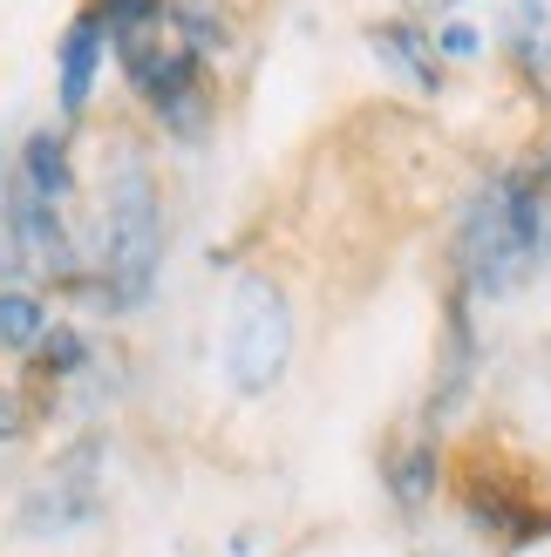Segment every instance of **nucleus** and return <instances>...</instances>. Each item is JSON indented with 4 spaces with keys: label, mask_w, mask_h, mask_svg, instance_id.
<instances>
[{
    "label": "nucleus",
    "mask_w": 551,
    "mask_h": 557,
    "mask_svg": "<svg viewBox=\"0 0 551 557\" xmlns=\"http://www.w3.org/2000/svg\"><path fill=\"white\" fill-rule=\"evenodd\" d=\"M551 265V190L531 163L483 177L456 211L450 232V278L463 299H511Z\"/></svg>",
    "instance_id": "obj_1"
},
{
    "label": "nucleus",
    "mask_w": 551,
    "mask_h": 557,
    "mask_svg": "<svg viewBox=\"0 0 551 557\" xmlns=\"http://www.w3.org/2000/svg\"><path fill=\"white\" fill-rule=\"evenodd\" d=\"M89 8L109 27V48H117L136 102H144L171 136L198 144L211 129V102H218V89H211L218 54L191 35L177 0H89Z\"/></svg>",
    "instance_id": "obj_2"
},
{
    "label": "nucleus",
    "mask_w": 551,
    "mask_h": 557,
    "mask_svg": "<svg viewBox=\"0 0 551 557\" xmlns=\"http://www.w3.org/2000/svg\"><path fill=\"white\" fill-rule=\"evenodd\" d=\"M89 286L102 299V313H136L157 286L163 265V190L144 150H117L102 171V198H96V245L89 252Z\"/></svg>",
    "instance_id": "obj_3"
},
{
    "label": "nucleus",
    "mask_w": 551,
    "mask_h": 557,
    "mask_svg": "<svg viewBox=\"0 0 551 557\" xmlns=\"http://www.w3.org/2000/svg\"><path fill=\"white\" fill-rule=\"evenodd\" d=\"M218 368H225L232 395H272L293 368V299L280 278L245 272L225 299V326H218Z\"/></svg>",
    "instance_id": "obj_4"
},
{
    "label": "nucleus",
    "mask_w": 551,
    "mask_h": 557,
    "mask_svg": "<svg viewBox=\"0 0 551 557\" xmlns=\"http://www.w3.org/2000/svg\"><path fill=\"white\" fill-rule=\"evenodd\" d=\"M456 483V504L470 517V531L498 537L504 550H525V544H544L551 537V504H538L525 469L511 462H490V456H470L463 469H450Z\"/></svg>",
    "instance_id": "obj_5"
},
{
    "label": "nucleus",
    "mask_w": 551,
    "mask_h": 557,
    "mask_svg": "<svg viewBox=\"0 0 551 557\" xmlns=\"http://www.w3.org/2000/svg\"><path fill=\"white\" fill-rule=\"evenodd\" d=\"M96 490H102V442H75L62 462H48V476L21 496V531L27 537H62L82 531L96 517Z\"/></svg>",
    "instance_id": "obj_6"
},
{
    "label": "nucleus",
    "mask_w": 551,
    "mask_h": 557,
    "mask_svg": "<svg viewBox=\"0 0 551 557\" xmlns=\"http://www.w3.org/2000/svg\"><path fill=\"white\" fill-rule=\"evenodd\" d=\"M470 387H477V326H470V299L450 293V313H443V347H436V381H429V408H423V429H450L463 408H470Z\"/></svg>",
    "instance_id": "obj_7"
},
{
    "label": "nucleus",
    "mask_w": 551,
    "mask_h": 557,
    "mask_svg": "<svg viewBox=\"0 0 551 557\" xmlns=\"http://www.w3.org/2000/svg\"><path fill=\"white\" fill-rule=\"evenodd\" d=\"M443 476H450V469H443V442H436L423 422L402 429L389 442V456H381V483H389L402 517H423L436 504V490H443Z\"/></svg>",
    "instance_id": "obj_8"
},
{
    "label": "nucleus",
    "mask_w": 551,
    "mask_h": 557,
    "mask_svg": "<svg viewBox=\"0 0 551 557\" xmlns=\"http://www.w3.org/2000/svg\"><path fill=\"white\" fill-rule=\"evenodd\" d=\"M498 41L511 54V69L517 82L551 102V0H504L498 8Z\"/></svg>",
    "instance_id": "obj_9"
},
{
    "label": "nucleus",
    "mask_w": 551,
    "mask_h": 557,
    "mask_svg": "<svg viewBox=\"0 0 551 557\" xmlns=\"http://www.w3.org/2000/svg\"><path fill=\"white\" fill-rule=\"evenodd\" d=\"M102 54H109V27H102L96 8H82V14L69 21V35H62V54H54V102H62L69 123H75L82 109H89V96H96Z\"/></svg>",
    "instance_id": "obj_10"
},
{
    "label": "nucleus",
    "mask_w": 551,
    "mask_h": 557,
    "mask_svg": "<svg viewBox=\"0 0 551 557\" xmlns=\"http://www.w3.org/2000/svg\"><path fill=\"white\" fill-rule=\"evenodd\" d=\"M368 48L381 54V69H389L402 89L443 96V62H436L429 27H416V21H375V27H368Z\"/></svg>",
    "instance_id": "obj_11"
},
{
    "label": "nucleus",
    "mask_w": 551,
    "mask_h": 557,
    "mask_svg": "<svg viewBox=\"0 0 551 557\" xmlns=\"http://www.w3.org/2000/svg\"><path fill=\"white\" fill-rule=\"evenodd\" d=\"M14 177L27 198H41L54 211H69L75 205V157H69V136L62 129H35V136H21V150H14Z\"/></svg>",
    "instance_id": "obj_12"
},
{
    "label": "nucleus",
    "mask_w": 551,
    "mask_h": 557,
    "mask_svg": "<svg viewBox=\"0 0 551 557\" xmlns=\"http://www.w3.org/2000/svg\"><path fill=\"white\" fill-rule=\"evenodd\" d=\"M82 368H89V341H82V326H48L35 354H27V395H35V408L54 401V387H69Z\"/></svg>",
    "instance_id": "obj_13"
},
{
    "label": "nucleus",
    "mask_w": 551,
    "mask_h": 557,
    "mask_svg": "<svg viewBox=\"0 0 551 557\" xmlns=\"http://www.w3.org/2000/svg\"><path fill=\"white\" fill-rule=\"evenodd\" d=\"M48 333V306L27 286H0V354H35V341Z\"/></svg>",
    "instance_id": "obj_14"
},
{
    "label": "nucleus",
    "mask_w": 551,
    "mask_h": 557,
    "mask_svg": "<svg viewBox=\"0 0 551 557\" xmlns=\"http://www.w3.org/2000/svg\"><path fill=\"white\" fill-rule=\"evenodd\" d=\"M429 41H436V62H443V69H450V62H477V54L490 48V35H483L477 21H463V14H456V21H443Z\"/></svg>",
    "instance_id": "obj_15"
},
{
    "label": "nucleus",
    "mask_w": 551,
    "mask_h": 557,
    "mask_svg": "<svg viewBox=\"0 0 551 557\" xmlns=\"http://www.w3.org/2000/svg\"><path fill=\"white\" fill-rule=\"evenodd\" d=\"M35 422H41L35 395H27V387H0V442H21Z\"/></svg>",
    "instance_id": "obj_16"
},
{
    "label": "nucleus",
    "mask_w": 551,
    "mask_h": 557,
    "mask_svg": "<svg viewBox=\"0 0 551 557\" xmlns=\"http://www.w3.org/2000/svg\"><path fill=\"white\" fill-rule=\"evenodd\" d=\"M531 177H538V184H544V190H551V144H544V150H538V163H531Z\"/></svg>",
    "instance_id": "obj_17"
},
{
    "label": "nucleus",
    "mask_w": 551,
    "mask_h": 557,
    "mask_svg": "<svg viewBox=\"0 0 551 557\" xmlns=\"http://www.w3.org/2000/svg\"><path fill=\"white\" fill-rule=\"evenodd\" d=\"M423 557H450V550H423Z\"/></svg>",
    "instance_id": "obj_18"
}]
</instances>
